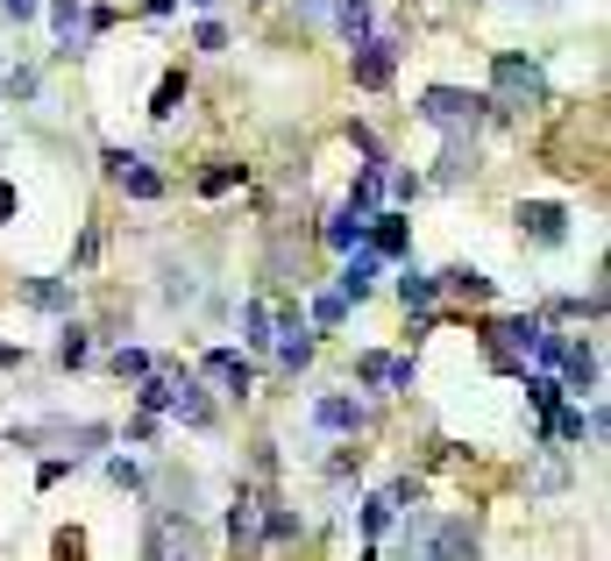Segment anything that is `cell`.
Wrapping results in <instances>:
<instances>
[{
	"label": "cell",
	"instance_id": "1",
	"mask_svg": "<svg viewBox=\"0 0 611 561\" xmlns=\"http://www.w3.org/2000/svg\"><path fill=\"white\" fill-rule=\"evenodd\" d=\"M490 108H498V114L547 108V71L533 65V57H519V51H498V57H490Z\"/></svg>",
	"mask_w": 611,
	"mask_h": 561
},
{
	"label": "cell",
	"instance_id": "2",
	"mask_svg": "<svg viewBox=\"0 0 611 561\" xmlns=\"http://www.w3.org/2000/svg\"><path fill=\"white\" fill-rule=\"evenodd\" d=\"M406 561H476V526L469 519H406Z\"/></svg>",
	"mask_w": 611,
	"mask_h": 561
},
{
	"label": "cell",
	"instance_id": "3",
	"mask_svg": "<svg viewBox=\"0 0 611 561\" xmlns=\"http://www.w3.org/2000/svg\"><path fill=\"white\" fill-rule=\"evenodd\" d=\"M484 114H490V100L484 93H462V86H427V93H420V121H427V128H441V135H469Z\"/></svg>",
	"mask_w": 611,
	"mask_h": 561
},
{
	"label": "cell",
	"instance_id": "4",
	"mask_svg": "<svg viewBox=\"0 0 611 561\" xmlns=\"http://www.w3.org/2000/svg\"><path fill=\"white\" fill-rule=\"evenodd\" d=\"M533 341H541V321H533V313H512V321L484 327V362H490V370H512V377H527Z\"/></svg>",
	"mask_w": 611,
	"mask_h": 561
},
{
	"label": "cell",
	"instance_id": "5",
	"mask_svg": "<svg viewBox=\"0 0 611 561\" xmlns=\"http://www.w3.org/2000/svg\"><path fill=\"white\" fill-rule=\"evenodd\" d=\"M143 561H200V526H192V512H157L150 540H143Z\"/></svg>",
	"mask_w": 611,
	"mask_h": 561
},
{
	"label": "cell",
	"instance_id": "6",
	"mask_svg": "<svg viewBox=\"0 0 611 561\" xmlns=\"http://www.w3.org/2000/svg\"><path fill=\"white\" fill-rule=\"evenodd\" d=\"M392 71H398V43H392V36L355 43V86H363V93H384V86H392Z\"/></svg>",
	"mask_w": 611,
	"mask_h": 561
},
{
	"label": "cell",
	"instance_id": "7",
	"mask_svg": "<svg viewBox=\"0 0 611 561\" xmlns=\"http://www.w3.org/2000/svg\"><path fill=\"white\" fill-rule=\"evenodd\" d=\"M519 235L541 242V249H562V242H569V214H562L555 200H527L519 206Z\"/></svg>",
	"mask_w": 611,
	"mask_h": 561
},
{
	"label": "cell",
	"instance_id": "8",
	"mask_svg": "<svg viewBox=\"0 0 611 561\" xmlns=\"http://www.w3.org/2000/svg\"><path fill=\"white\" fill-rule=\"evenodd\" d=\"M271 348H278V370H292V377H299L306 362H313V335H306V321H299V313H278V335H271Z\"/></svg>",
	"mask_w": 611,
	"mask_h": 561
},
{
	"label": "cell",
	"instance_id": "9",
	"mask_svg": "<svg viewBox=\"0 0 611 561\" xmlns=\"http://www.w3.org/2000/svg\"><path fill=\"white\" fill-rule=\"evenodd\" d=\"M200 370L214 377V384H228V399H242V391L257 384V370L242 362V348H206V362H200Z\"/></svg>",
	"mask_w": 611,
	"mask_h": 561
},
{
	"label": "cell",
	"instance_id": "10",
	"mask_svg": "<svg viewBox=\"0 0 611 561\" xmlns=\"http://www.w3.org/2000/svg\"><path fill=\"white\" fill-rule=\"evenodd\" d=\"M313 427L320 434H363V405H355L349 391H327V399L313 405Z\"/></svg>",
	"mask_w": 611,
	"mask_h": 561
},
{
	"label": "cell",
	"instance_id": "11",
	"mask_svg": "<svg viewBox=\"0 0 611 561\" xmlns=\"http://www.w3.org/2000/svg\"><path fill=\"white\" fill-rule=\"evenodd\" d=\"M355 377H363V384H398V391H412V362L384 356V348H363V356H355Z\"/></svg>",
	"mask_w": 611,
	"mask_h": 561
},
{
	"label": "cell",
	"instance_id": "12",
	"mask_svg": "<svg viewBox=\"0 0 611 561\" xmlns=\"http://www.w3.org/2000/svg\"><path fill=\"white\" fill-rule=\"evenodd\" d=\"M406 242H412V227L398 221V214H370V235H363V249L377 256V263H384V256H406Z\"/></svg>",
	"mask_w": 611,
	"mask_h": 561
},
{
	"label": "cell",
	"instance_id": "13",
	"mask_svg": "<svg viewBox=\"0 0 611 561\" xmlns=\"http://www.w3.org/2000/svg\"><path fill=\"white\" fill-rule=\"evenodd\" d=\"M555 370H562V384H555V391H598V348H576V341H569Z\"/></svg>",
	"mask_w": 611,
	"mask_h": 561
},
{
	"label": "cell",
	"instance_id": "14",
	"mask_svg": "<svg viewBox=\"0 0 611 561\" xmlns=\"http://www.w3.org/2000/svg\"><path fill=\"white\" fill-rule=\"evenodd\" d=\"M462 178H476V143L469 135H449V149H441V171H434V186H462Z\"/></svg>",
	"mask_w": 611,
	"mask_h": 561
},
{
	"label": "cell",
	"instance_id": "15",
	"mask_svg": "<svg viewBox=\"0 0 611 561\" xmlns=\"http://www.w3.org/2000/svg\"><path fill=\"white\" fill-rule=\"evenodd\" d=\"M370 284H377V256H370V249H355L349 263H341L335 299H341V306H349V299H370Z\"/></svg>",
	"mask_w": 611,
	"mask_h": 561
},
{
	"label": "cell",
	"instance_id": "16",
	"mask_svg": "<svg viewBox=\"0 0 611 561\" xmlns=\"http://www.w3.org/2000/svg\"><path fill=\"white\" fill-rule=\"evenodd\" d=\"M398 299H406V313H420V321H427V313H434V299H441V284H434V270H398Z\"/></svg>",
	"mask_w": 611,
	"mask_h": 561
},
{
	"label": "cell",
	"instance_id": "17",
	"mask_svg": "<svg viewBox=\"0 0 611 561\" xmlns=\"http://www.w3.org/2000/svg\"><path fill=\"white\" fill-rule=\"evenodd\" d=\"M171 413L185 419V427H214V405H206V391L192 384V377H185V384H171Z\"/></svg>",
	"mask_w": 611,
	"mask_h": 561
},
{
	"label": "cell",
	"instance_id": "18",
	"mask_svg": "<svg viewBox=\"0 0 611 561\" xmlns=\"http://www.w3.org/2000/svg\"><path fill=\"white\" fill-rule=\"evenodd\" d=\"M320 235H327V249H341V256H355V249H363V235H370V221H363V214H349V206H341V214H335V221H327V227H320Z\"/></svg>",
	"mask_w": 611,
	"mask_h": 561
},
{
	"label": "cell",
	"instance_id": "19",
	"mask_svg": "<svg viewBox=\"0 0 611 561\" xmlns=\"http://www.w3.org/2000/svg\"><path fill=\"white\" fill-rule=\"evenodd\" d=\"M441 292H455V299H490V292H498V284H490L484 278V270H469V263H455V270H441Z\"/></svg>",
	"mask_w": 611,
	"mask_h": 561
},
{
	"label": "cell",
	"instance_id": "20",
	"mask_svg": "<svg viewBox=\"0 0 611 561\" xmlns=\"http://www.w3.org/2000/svg\"><path fill=\"white\" fill-rule=\"evenodd\" d=\"M22 299H29L36 313H65V306H71V284H65V278H29Z\"/></svg>",
	"mask_w": 611,
	"mask_h": 561
},
{
	"label": "cell",
	"instance_id": "21",
	"mask_svg": "<svg viewBox=\"0 0 611 561\" xmlns=\"http://www.w3.org/2000/svg\"><path fill=\"white\" fill-rule=\"evenodd\" d=\"M271 335H278V313L263 306V299H249V306H242V341L249 348H271Z\"/></svg>",
	"mask_w": 611,
	"mask_h": 561
},
{
	"label": "cell",
	"instance_id": "22",
	"mask_svg": "<svg viewBox=\"0 0 611 561\" xmlns=\"http://www.w3.org/2000/svg\"><path fill=\"white\" fill-rule=\"evenodd\" d=\"M122 186H128V200H163V178H157L143 157H128V164H122Z\"/></svg>",
	"mask_w": 611,
	"mask_h": 561
},
{
	"label": "cell",
	"instance_id": "23",
	"mask_svg": "<svg viewBox=\"0 0 611 561\" xmlns=\"http://www.w3.org/2000/svg\"><path fill=\"white\" fill-rule=\"evenodd\" d=\"M384 178H392V171H377V164H363V171H355V192H349V214H363V221H370V206H377Z\"/></svg>",
	"mask_w": 611,
	"mask_h": 561
},
{
	"label": "cell",
	"instance_id": "24",
	"mask_svg": "<svg viewBox=\"0 0 611 561\" xmlns=\"http://www.w3.org/2000/svg\"><path fill=\"white\" fill-rule=\"evenodd\" d=\"M50 22H57V36H65V51L86 36V0H50Z\"/></svg>",
	"mask_w": 611,
	"mask_h": 561
},
{
	"label": "cell",
	"instance_id": "25",
	"mask_svg": "<svg viewBox=\"0 0 611 561\" xmlns=\"http://www.w3.org/2000/svg\"><path fill=\"white\" fill-rule=\"evenodd\" d=\"M335 22H341V36H349V43H370V0H341Z\"/></svg>",
	"mask_w": 611,
	"mask_h": 561
},
{
	"label": "cell",
	"instance_id": "26",
	"mask_svg": "<svg viewBox=\"0 0 611 561\" xmlns=\"http://www.w3.org/2000/svg\"><path fill=\"white\" fill-rule=\"evenodd\" d=\"M178 100H185V71H163L157 79V100H150V114L163 121V114H178Z\"/></svg>",
	"mask_w": 611,
	"mask_h": 561
},
{
	"label": "cell",
	"instance_id": "27",
	"mask_svg": "<svg viewBox=\"0 0 611 561\" xmlns=\"http://www.w3.org/2000/svg\"><path fill=\"white\" fill-rule=\"evenodd\" d=\"M263 540H299V512L271 505V512H263Z\"/></svg>",
	"mask_w": 611,
	"mask_h": 561
},
{
	"label": "cell",
	"instance_id": "28",
	"mask_svg": "<svg viewBox=\"0 0 611 561\" xmlns=\"http://www.w3.org/2000/svg\"><path fill=\"white\" fill-rule=\"evenodd\" d=\"M114 377H136V384H143V377H150V348H114Z\"/></svg>",
	"mask_w": 611,
	"mask_h": 561
},
{
	"label": "cell",
	"instance_id": "29",
	"mask_svg": "<svg viewBox=\"0 0 611 561\" xmlns=\"http://www.w3.org/2000/svg\"><path fill=\"white\" fill-rule=\"evenodd\" d=\"M86 356H93V341H86L79 327H65V341H57V362H65V370H79Z\"/></svg>",
	"mask_w": 611,
	"mask_h": 561
},
{
	"label": "cell",
	"instance_id": "30",
	"mask_svg": "<svg viewBox=\"0 0 611 561\" xmlns=\"http://www.w3.org/2000/svg\"><path fill=\"white\" fill-rule=\"evenodd\" d=\"M228 186H242V164H220V171H206V178H200V192H206V200H220Z\"/></svg>",
	"mask_w": 611,
	"mask_h": 561
},
{
	"label": "cell",
	"instance_id": "31",
	"mask_svg": "<svg viewBox=\"0 0 611 561\" xmlns=\"http://www.w3.org/2000/svg\"><path fill=\"white\" fill-rule=\"evenodd\" d=\"M143 413H171V384H163V377H143Z\"/></svg>",
	"mask_w": 611,
	"mask_h": 561
},
{
	"label": "cell",
	"instance_id": "32",
	"mask_svg": "<svg viewBox=\"0 0 611 561\" xmlns=\"http://www.w3.org/2000/svg\"><path fill=\"white\" fill-rule=\"evenodd\" d=\"M228 534L235 540H257V497H242V505L228 512Z\"/></svg>",
	"mask_w": 611,
	"mask_h": 561
},
{
	"label": "cell",
	"instance_id": "33",
	"mask_svg": "<svg viewBox=\"0 0 611 561\" xmlns=\"http://www.w3.org/2000/svg\"><path fill=\"white\" fill-rule=\"evenodd\" d=\"M527 391H533V413H555V399H562V391H555V377H541V370H533V377H527Z\"/></svg>",
	"mask_w": 611,
	"mask_h": 561
},
{
	"label": "cell",
	"instance_id": "34",
	"mask_svg": "<svg viewBox=\"0 0 611 561\" xmlns=\"http://www.w3.org/2000/svg\"><path fill=\"white\" fill-rule=\"evenodd\" d=\"M108 476H114V483H122V491H143V469H136V462H128V455H114V462H108Z\"/></svg>",
	"mask_w": 611,
	"mask_h": 561
},
{
	"label": "cell",
	"instance_id": "35",
	"mask_svg": "<svg viewBox=\"0 0 611 561\" xmlns=\"http://www.w3.org/2000/svg\"><path fill=\"white\" fill-rule=\"evenodd\" d=\"M341 313H349V306H341L335 292H320V299H313V321H320V327H341Z\"/></svg>",
	"mask_w": 611,
	"mask_h": 561
},
{
	"label": "cell",
	"instance_id": "36",
	"mask_svg": "<svg viewBox=\"0 0 611 561\" xmlns=\"http://www.w3.org/2000/svg\"><path fill=\"white\" fill-rule=\"evenodd\" d=\"M349 143H355V149H363V157H370V164H377V171H384V164H392V157H384V143H377V135H370V128H349Z\"/></svg>",
	"mask_w": 611,
	"mask_h": 561
},
{
	"label": "cell",
	"instance_id": "37",
	"mask_svg": "<svg viewBox=\"0 0 611 561\" xmlns=\"http://www.w3.org/2000/svg\"><path fill=\"white\" fill-rule=\"evenodd\" d=\"M384 526H392V505H384V497H370V505H363V534H384Z\"/></svg>",
	"mask_w": 611,
	"mask_h": 561
},
{
	"label": "cell",
	"instance_id": "38",
	"mask_svg": "<svg viewBox=\"0 0 611 561\" xmlns=\"http://www.w3.org/2000/svg\"><path fill=\"white\" fill-rule=\"evenodd\" d=\"M57 561H86V534L71 526V534H57Z\"/></svg>",
	"mask_w": 611,
	"mask_h": 561
},
{
	"label": "cell",
	"instance_id": "39",
	"mask_svg": "<svg viewBox=\"0 0 611 561\" xmlns=\"http://www.w3.org/2000/svg\"><path fill=\"white\" fill-rule=\"evenodd\" d=\"M8 93L14 100H36V71H8Z\"/></svg>",
	"mask_w": 611,
	"mask_h": 561
},
{
	"label": "cell",
	"instance_id": "40",
	"mask_svg": "<svg viewBox=\"0 0 611 561\" xmlns=\"http://www.w3.org/2000/svg\"><path fill=\"white\" fill-rule=\"evenodd\" d=\"M200 51H228V29H220V22H200Z\"/></svg>",
	"mask_w": 611,
	"mask_h": 561
},
{
	"label": "cell",
	"instance_id": "41",
	"mask_svg": "<svg viewBox=\"0 0 611 561\" xmlns=\"http://www.w3.org/2000/svg\"><path fill=\"white\" fill-rule=\"evenodd\" d=\"M36 8H43V0H0V14H8V22H29Z\"/></svg>",
	"mask_w": 611,
	"mask_h": 561
},
{
	"label": "cell",
	"instance_id": "42",
	"mask_svg": "<svg viewBox=\"0 0 611 561\" xmlns=\"http://www.w3.org/2000/svg\"><path fill=\"white\" fill-rule=\"evenodd\" d=\"M14 214H22V200H14V186H8V178H0V227H8Z\"/></svg>",
	"mask_w": 611,
	"mask_h": 561
},
{
	"label": "cell",
	"instance_id": "43",
	"mask_svg": "<svg viewBox=\"0 0 611 561\" xmlns=\"http://www.w3.org/2000/svg\"><path fill=\"white\" fill-rule=\"evenodd\" d=\"M14 362H22V348H8V341H0V370H14Z\"/></svg>",
	"mask_w": 611,
	"mask_h": 561
},
{
	"label": "cell",
	"instance_id": "44",
	"mask_svg": "<svg viewBox=\"0 0 611 561\" xmlns=\"http://www.w3.org/2000/svg\"><path fill=\"white\" fill-rule=\"evenodd\" d=\"M192 8H214V0H192Z\"/></svg>",
	"mask_w": 611,
	"mask_h": 561
}]
</instances>
